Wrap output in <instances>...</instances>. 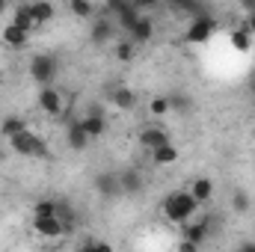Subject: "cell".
I'll use <instances>...</instances> for the list:
<instances>
[{"instance_id": "1", "label": "cell", "mask_w": 255, "mask_h": 252, "mask_svg": "<svg viewBox=\"0 0 255 252\" xmlns=\"http://www.w3.org/2000/svg\"><path fill=\"white\" fill-rule=\"evenodd\" d=\"M196 211H199V205H196V199H193L187 190L169 193V196L163 199V205H160L163 220L172 223V226H187L193 217H196Z\"/></svg>"}, {"instance_id": "2", "label": "cell", "mask_w": 255, "mask_h": 252, "mask_svg": "<svg viewBox=\"0 0 255 252\" xmlns=\"http://www.w3.org/2000/svg\"><path fill=\"white\" fill-rule=\"evenodd\" d=\"M9 148L15 151V154H21V157H45L48 154V142L36 133V130H24V133H18V136H12L9 139Z\"/></svg>"}, {"instance_id": "3", "label": "cell", "mask_w": 255, "mask_h": 252, "mask_svg": "<svg viewBox=\"0 0 255 252\" xmlns=\"http://www.w3.org/2000/svg\"><path fill=\"white\" fill-rule=\"evenodd\" d=\"M27 71L39 86H51L54 77H57V60L51 54H33L30 63H27Z\"/></svg>"}, {"instance_id": "4", "label": "cell", "mask_w": 255, "mask_h": 252, "mask_svg": "<svg viewBox=\"0 0 255 252\" xmlns=\"http://www.w3.org/2000/svg\"><path fill=\"white\" fill-rule=\"evenodd\" d=\"M214 30H217V18L205 12V15L193 18L190 24H187V30H184V42H187V45H205V42L214 36Z\"/></svg>"}, {"instance_id": "5", "label": "cell", "mask_w": 255, "mask_h": 252, "mask_svg": "<svg viewBox=\"0 0 255 252\" xmlns=\"http://www.w3.org/2000/svg\"><path fill=\"white\" fill-rule=\"evenodd\" d=\"M36 104H39V110H42L45 116H51V119H60L65 113V98L57 86H42L39 95H36Z\"/></svg>"}, {"instance_id": "6", "label": "cell", "mask_w": 255, "mask_h": 252, "mask_svg": "<svg viewBox=\"0 0 255 252\" xmlns=\"http://www.w3.org/2000/svg\"><path fill=\"white\" fill-rule=\"evenodd\" d=\"M80 125H83V130H86L89 139H98V136L107 133V116H104V110H101L98 104H92V107L80 116Z\"/></svg>"}, {"instance_id": "7", "label": "cell", "mask_w": 255, "mask_h": 252, "mask_svg": "<svg viewBox=\"0 0 255 252\" xmlns=\"http://www.w3.org/2000/svg\"><path fill=\"white\" fill-rule=\"evenodd\" d=\"M125 33H128V42H130V45H136V48H139V45H148L151 36H154V21H151L148 15H136V21L128 27Z\"/></svg>"}, {"instance_id": "8", "label": "cell", "mask_w": 255, "mask_h": 252, "mask_svg": "<svg viewBox=\"0 0 255 252\" xmlns=\"http://www.w3.org/2000/svg\"><path fill=\"white\" fill-rule=\"evenodd\" d=\"M208 235H211V217L202 214L199 220H190V223L184 226L181 241H187V244H193V247H202V244L208 241Z\"/></svg>"}, {"instance_id": "9", "label": "cell", "mask_w": 255, "mask_h": 252, "mask_svg": "<svg viewBox=\"0 0 255 252\" xmlns=\"http://www.w3.org/2000/svg\"><path fill=\"white\" fill-rule=\"evenodd\" d=\"M139 145L151 154V151H157L160 145H166V142H172L169 139V133H166V127H160V125H145L142 130H139Z\"/></svg>"}, {"instance_id": "10", "label": "cell", "mask_w": 255, "mask_h": 252, "mask_svg": "<svg viewBox=\"0 0 255 252\" xmlns=\"http://www.w3.org/2000/svg\"><path fill=\"white\" fill-rule=\"evenodd\" d=\"M89 142H92V139L86 136V130L80 125V116H74V119L65 122V145H68L71 151H83Z\"/></svg>"}, {"instance_id": "11", "label": "cell", "mask_w": 255, "mask_h": 252, "mask_svg": "<svg viewBox=\"0 0 255 252\" xmlns=\"http://www.w3.org/2000/svg\"><path fill=\"white\" fill-rule=\"evenodd\" d=\"M30 36L33 33H27V30H21L18 24H3V33H0V39H3V45L6 48H12V51H21V48H27L30 45Z\"/></svg>"}, {"instance_id": "12", "label": "cell", "mask_w": 255, "mask_h": 252, "mask_svg": "<svg viewBox=\"0 0 255 252\" xmlns=\"http://www.w3.org/2000/svg\"><path fill=\"white\" fill-rule=\"evenodd\" d=\"M119 187H122L125 196H139V193L145 190L142 172H139V169H133V166H128L125 172H119Z\"/></svg>"}, {"instance_id": "13", "label": "cell", "mask_w": 255, "mask_h": 252, "mask_svg": "<svg viewBox=\"0 0 255 252\" xmlns=\"http://www.w3.org/2000/svg\"><path fill=\"white\" fill-rule=\"evenodd\" d=\"M33 232H36L39 238H45V241H57V238H63V235H65L63 223H60L57 217H48V220H33Z\"/></svg>"}, {"instance_id": "14", "label": "cell", "mask_w": 255, "mask_h": 252, "mask_svg": "<svg viewBox=\"0 0 255 252\" xmlns=\"http://www.w3.org/2000/svg\"><path fill=\"white\" fill-rule=\"evenodd\" d=\"M113 33H116V21L113 18H101V21H95L92 24V30H89V39H92V45H107L110 39H113Z\"/></svg>"}, {"instance_id": "15", "label": "cell", "mask_w": 255, "mask_h": 252, "mask_svg": "<svg viewBox=\"0 0 255 252\" xmlns=\"http://www.w3.org/2000/svg\"><path fill=\"white\" fill-rule=\"evenodd\" d=\"M187 193L196 199V205L202 208V205H205V202H211V196H214V181H211V178H205V175H199V178H193V181H190Z\"/></svg>"}, {"instance_id": "16", "label": "cell", "mask_w": 255, "mask_h": 252, "mask_svg": "<svg viewBox=\"0 0 255 252\" xmlns=\"http://www.w3.org/2000/svg\"><path fill=\"white\" fill-rule=\"evenodd\" d=\"M229 45H232L235 51H241V54H250V51H253V45H255V36L244 27V24H238V27L229 33Z\"/></svg>"}, {"instance_id": "17", "label": "cell", "mask_w": 255, "mask_h": 252, "mask_svg": "<svg viewBox=\"0 0 255 252\" xmlns=\"http://www.w3.org/2000/svg\"><path fill=\"white\" fill-rule=\"evenodd\" d=\"M95 190H98L104 199H116V196H122L119 175H116V172H104V175H98V178H95Z\"/></svg>"}, {"instance_id": "18", "label": "cell", "mask_w": 255, "mask_h": 252, "mask_svg": "<svg viewBox=\"0 0 255 252\" xmlns=\"http://www.w3.org/2000/svg\"><path fill=\"white\" fill-rule=\"evenodd\" d=\"M148 157H151V163H154V166H172V163L181 157V151H178V145H175V142H166V145H160L157 151H151Z\"/></svg>"}, {"instance_id": "19", "label": "cell", "mask_w": 255, "mask_h": 252, "mask_svg": "<svg viewBox=\"0 0 255 252\" xmlns=\"http://www.w3.org/2000/svg\"><path fill=\"white\" fill-rule=\"evenodd\" d=\"M30 12H33V21H36V27H42V24H51V21L57 18V6H54V3H45V0H36V3H30Z\"/></svg>"}, {"instance_id": "20", "label": "cell", "mask_w": 255, "mask_h": 252, "mask_svg": "<svg viewBox=\"0 0 255 252\" xmlns=\"http://www.w3.org/2000/svg\"><path fill=\"white\" fill-rule=\"evenodd\" d=\"M9 21L18 24L21 30H27V33L36 30V21H33V12H30V3H18V6H12V18H9Z\"/></svg>"}, {"instance_id": "21", "label": "cell", "mask_w": 255, "mask_h": 252, "mask_svg": "<svg viewBox=\"0 0 255 252\" xmlns=\"http://www.w3.org/2000/svg\"><path fill=\"white\" fill-rule=\"evenodd\" d=\"M57 220L63 223L65 235H68V232H74V226H77V211H74L65 199H57Z\"/></svg>"}, {"instance_id": "22", "label": "cell", "mask_w": 255, "mask_h": 252, "mask_svg": "<svg viewBox=\"0 0 255 252\" xmlns=\"http://www.w3.org/2000/svg\"><path fill=\"white\" fill-rule=\"evenodd\" d=\"M166 98H169V113H175V116H187L193 110V98L187 92H172Z\"/></svg>"}, {"instance_id": "23", "label": "cell", "mask_w": 255, "mask_h": 252, "mask_svg": "<svg viewBox=\"0 0 255 252\" xmlns=\"http://www.w3.org/2000/svg\"><path fill=\"white\" fill-rule=\"evenodd\" d=\"M24 130H27V119H24V116H6V119L0 122V133H3L6 139L18 136V133H24Z\"/></svg>"}, {"instance_id": "24", "label": "cell", "mask_w": 255, "mask_h": 252, "mask_svg": "<svg viewBox=\"0 0 255 252\" xmlns=\"http://www.w3.org/2000/svg\"><path fill=\"white\" fill-rule=\"evenodd\" d=\"M110 101H113L119 110H130V107L136 104V95H133V89H128V86H116V89L110 92Z\"/></svg>"}, {"instance_id": "25", "label": "cell", "mask_w": 255, "mask_h": 252, "mask_svg": "<svg viewBox=\"0 0 255 252\" xmlns=\"http://www.w3.org/2000/svg\"><path fill=\"white\" fill-rule=\"evenodd\" d=\"M57 217V199H39L33 205V220H48Z\"/></svg>"}, {"instance_id": "26", "label": "cell", "mask_w": 255, "mask_h": 252, "mask_svg": "<svg viewBox=\"0 0 255 252\" xmlns=\"http://www.w3.org/2000/svg\"><path fill=\"white\" fill-rule=\"evenodd\" d=\"M68 12H71L74 18L86 21V18H92V15H95V6H92L89 0H68Z\"/></svg>"}, {"instance_id": "27", "label": "cell", "mask_w": 255, "mask_h": 252, "mask_svg": "<svg viewBox=\"0 0 255 252\" xmlns=\"http://www.w3.org/2000/svg\"><path fill=\"white\" fill-rule=\"evenodd\" d=\"M113 54H116V60H119V63H130V60L136 57V45H130L128 39H122V42H116Z\"/></svg>"}, {"instance_id": "28", "label": "cell", "mask_w": 255, "mask_h": 252, "mask_svg": "<svg viewBox=\"0 0 255 252\" xmlns=\"http://www.w3.org/2000/svg\"><path fill=\"white\" fill-rule=\"evenodd\" d=\"M148 113H151L154 119H163V116L169 113V98H166V95H157V98H151V104H148Z\"/></svg>"}, {"instance_id": "29", "label": "cell", "mask_w": 255, "mask_h": 252, "mask_svg": "<svg viewBox=\"0 0 255 252\" xmlns=\"http://www.w3.org/2000/svg\"><path fill=\"white\" fill-rule=\"evenodd\" d=\"M250 205H253V202H250L247 190H235V193H232V211H235V214H247Z\"/></svg>"}, {"instance_id": "30", "label": "cell", "mask_w": 255, "mask_h": 252, "mask_svg": "<svg viewBox=\"0 0 255 252\" xmlns=\"http://www.w3.org/2000/svg\"><path fill=\"white\" fill-rule=\"evenodd\" d=\"M77 252H113V247H110L107 241H95V238H86V241L77 247Z\"/></svg>"}, {"instance_id": "31", "label": "cell", "mask_w": 255, "mask_h": 252, "mask_svg": "<svg viewBox=\"0 0 255 252\" xmlns=\"http://www.w3.org/2000/svg\"><path fill=\"white\" fill-rule=\"evenodd\" d=\"M241 24H244V27H247V30L255 36V9H253V12H247V18H244Z\"/></svg>"}, {"instance_id": "32", "label": "cell", "mask_w": 255, "mask_h": 252, "mask_svg": "<svg viewBox=\"0 0 255 252\" xmlns=\"http://www.w3.org/2000/svg\"><path fill=\"white\" fill-rule=\"evenodd\" d=\"M178 252H199V247H193L187 241H178Z\"/></svg>"}, {"instance_id": "33", "label": "cell", "mask_w": 255, "mask_h": 252, "mask_svg": "<svg viewBox=\"0 0 255 252\" xmlns=\"http://www.w3.org/2000/svg\"><path fill=\"white\" fill-rule=\"evenodd\" d=\"M238 252H255V244H241V250Z\"/></svg>"}, {"instance_id": "34", "label": "cell", "mask_w": 255, "mask_h": 252, "mask_svg": "<svg viewBox=\"0 0 255 252\" xmlns=\"http://www.w3.org/2000/svg\"><path fill=\"white\" fill-rule=\"evenodd\" d=\"M250 92H253V95H255V74H253V77H250Z\"/></svg>"}, {"instance_id": "35", "label": "cell", "mask_w": 255, "mask_h": 252, "mask_svg": "<svg viewBox=\"0 0 255 252\" xmlns=\"http://www.w3.org/2000/svg\"><path fill=\"white\" fill-rule=\"evenodd\" d=\"M6 9H9V3H3V0H0V15H3Z\"/></svg>"}, {"instance_id": "36", "label": "cell", "mask_w": 255, "mask_h": 252, "mask_svg": "<svg viewBox=\"0 0 255 252\" xmlns=\"http://www.w3.org/2000/svg\"><path fill=\"white\" fill-rule=\"evenodd\" d=\"M0 160H3V148H0Z\"/></svg>"}, {"instance_id": "37", "label": "cell", "mask_w": 255, "mask_h": 252, "mask_svg": "<svg viewBox=\"0 0 255 252\" xmlns=\"http://www.w3.org/2000/svg\"><path fill=\"white\" fill-rule=\"evenodd\" d=\"M0 86H3V77H0Z\"/></svg>"}]
</instances>
